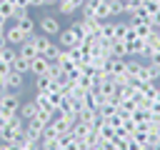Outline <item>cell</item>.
I'll return each instance as SVG.
<instances>
[{
  "instance_id": "6",
  "label": "cell",
  "mask_w": 160,
  "mask_h": 150,
  "mask_svg": "<svg viewBox=\"0 0 160 150\" xmlns=\"http://www.w3.org/2000/svg\"><path fill=\"white\" fill-rule=\"evenodd\" d=\"M5 85H8V90H12V92H22V88H25V75L18 72V70H10V72L5 75Z\"/></svg>"
},
{
  "instance_id": "25",
  "label": "cell",
  "mask_w": 160,
  "mask_h": 150,
  "mask_svg": "<svg viewBox=\"0 0 160 150\" xmlns=\"http://www.w3.org/2000/svg\"><path fill=\"white\" fill-rule=\"evenodd\" d=\"M125 150H148V145L138 142L135 138H128V140H125Z\"/></svg>"
},
{
  "instance_id": "13",
  "label": "cell",
  "mask_w": 160,
  "mask_h": 150,
  "mask_svg": "<svg viewBox=\"0 0 160 150\" xmlns=\"http://www.w3.org/2000/svg\"><path fill=\"white\" fill-rule=\"evenodd\" d=\"M60 148H62V150H85V148H82V142H80L72 132H68V135H62V138H60Z\"/></svg>"
},
{
  "instance_id": "4",
  "label": "cell",
  "mask_w": 160,
  "mask_h": 150,
  "mask_svg": "<svg viewBox=\"0 0 160 150\" xmlns=\"http://www.w3.org/2000/svg\"><path fill=\"white\" fill-rule=\"evenodd\" d=\"M5 40H8V45H12V48H18L20 42H25L28 40V35H25V30L18 25V22H8V28H5Z\"/></svg>"
},
{
  "instance_id": "26",
  "label": "cell",
  "mask_w": 160,
  "mask_h": 150,
  "mask_svg": "<svg viewBox=\"0 0 160 150\" xmlns=\"http://www.w3.org/2000/svg\"><path fill=\"white\" fill-rule=\"evenodd\" d=\"M135 38H138V32H135V28L128 22V28H125V32H122V38H120V40H125V42H132Z\"/></svg>"
},
{
  "instance_id": "19",
  "label": "cell",
  "mask_w": 160,
  "mask_h": 150,
  "mask_svg": "<svg viewBox=\"0 0 160 150\" xmlns=\"http://www.w3.org/2000/svg\"><path fill=\"white\" fill-rule=\"evenodd\" d=\"M55 8H58V12H60V15H75V12H80L70 0H58V2H55Z\"/></svg>"
},
{
  "instance_id": "23",
  "label": "cell",
  "mask_w": 160,
  "mask_h": 150,
  "mask_svg": "<svg viewBox=\"0 0 160 150\" xmlns=\"http://www.w3.org/2000/svg\"><path fill=\"white\" fill-rule=\"evenodd\" d=\"M12 12H15V5L8 2V0H0V15L8 18V20H12Z\"/></svg>"
},
{
  "instance_id": "11",
  "label": "cell",
  "mask_w": 160,
  "mask_h": 150,
  "mask_svg": "<svg viewBox=\"0 0 160 150\" xmlns=\"http://www.w3.org/2000/svg\"><path fill=\"white\" fill-rule=\"evenodd\" d=\"M12 22H18V25L25 30V35H28V38L38 32V20H35L32 15H28V18H20V20H12Z\"/></svg>"
},
{
  "instance_id": "21",
  "label": "cell",
  "mask_w": 160,
  "mask_h": 150,
  "mask_svg": "<svg viewBox=\"0 0 160 150\" xmlns=\"http://www.w3.org/2000/svg\"><path fill=\"white\" fill-rule=\"evenodd\" d=\"M10 68L18 70V72H22V75H30V60H25V58H20V55H18V60H15Z\"/></svg>"
},
{
  "instance_id": "3",
  "label": "cell",
  "mask_w": 160,
  "mask_h": 150,
  "mask_svg": "<svg viewBox=\"0 0 160 150\" xmlns=\"http://www.w3.org/2000/svg\"><path fill=\"white\" fill-rule=\"evenodd\" d=\"M60 18L58 15H42L40 20H38V32H42V35H48V38H58L60 35Z\"/></svg>"
},
{
  "instance_id": "20",
  "label": "cell",
  "mask_w": 160,
  "mask_h": 150,
  "mask_svg": "<svg viewBox=\"0 0 160 150\" xmlns=\"http://www.w3.org/2000/svg\"><path fill=\"white\" fill-rule=\"evenodd\" d=\"M128 22H130V20H128ZM130 25H132V22H130ZM132 28H135L138 38H142V40H145V38H148V35H150V32L155 30V28H152L150 22H138V25H132Z\"/></svg>"
},
{
  "instance_id": "27",
  "label": "cell",
  "mask_w": 160,
  "mask_h": 150,
  "mask_svg": "<svg viewBox=\"0 0 160 150\" xmlns=\"http://www.w3.org/2000/svg\"><path fill=\"white\" fill-rule=\"evenodd\" d=\"M115 138H118V140H122V142H125V140H128V138H132V132H130V130H128V128H125V125H120V128H115Z\"/></svg>"
},
{
  "instance_id": "15",
  "label": "cell",
  "mask_w": 160,
  "mask_h": 150,
  "mask_svg": "<svg viewBox=\"0 0 160 150\" xmlns=\"http://www.w3.org/2000/svg\"><path fill=\"white\" fill-rule=\"evenodd\" d=\"M110 55H112V58H128V42L120 40V38L112 40V42H110Z\"/></svg>"
},
{
  "instance_id": "5",
  "label": "cell",
  "mask_w": 160,
  "mask_h": 150,
  "mask_svg": "<svg viewBox=\"0 0 160 150\" xmlns=\"http://www.w3.org/2000/svg\"><path fill=\"white\" fill-rule=\"evenodd\" d=\"M50 60L48 58H42V55H38V58H32L30 60V75L32 78H40V75H48L50 72Z\"/></svg>"
},
{
  "instance_id": "17",
  "label": "cell",
  "mask_w": 160,
  "mask_h": 150,
  "mask_svg": "<svg viewBox=\"0 0 160 150\" xmlns=\"http://www.w3.org/2000/svg\"><path fill=\"white\" fill-rule=\"evenodd\" d=\"M70 28L78 32V38H80V40H85V38L90 35V32H88V22H85V18H80V20H72V22H70Z\"/></svg>"
},
{
  "instance_id": "10",
  "label": "cell",
  "mask_w": 160,
  "mask_h": 150,
  "mask_svg": "<svg viewBox=\"0 0 160 150\" xmlns=\"http://www.w3.org/2000/svg\"><path fill=\"white\" fill-rule=\"evenodd\" d=\"M100 38L105 40H118V20H105L102 22V30H100Z\"/></svg>"
},
{
  "instance_id": "2",
  "label": "cell",
  "mask_w": 160,
  "mask_h": 150,
  "mask_svg": "<svg viewBox=\"0 0 160 150\" xmlns=\"http://www.w3.org/2000/svg\"><path fill=\"white\" fill-rule=\"evenodd\" d=\"M0 112L8 115V118L18 115V112H20V92L8 90L5 95H0Z\"/></svg>"
},
{
  "instance_id": "24",
  "label": "cell",
  "mask_w": 160,
  "mask_h": 150,
  "mask_svg": "<svg viewBox=\"0 0 160 150\" xmlns=\"http://www.w3.org/2000/svg\"><path fill=\"white\" fill-rule=\"evenodd\" d=\"M148 80H160V65H155V62H150L148 60Z\"/></svg>"
},
{
  "instance_id": "8",
  "label": "cell",
  "mask_w": 160,
  "mask_h": 150,
  "mask_svg": "<svg viewBox=\"0 0 160 150\" xmlns=\"http://www.w3.org/2000/svg\"><path fill=\"white\" fill-rule=\"evenodd\" d=\"M18 55H20V58H25V60H32V58H38L40 52H38L35 42H32L30 38H28L25 42H20V45H18Z\"/></svg>"
},
{
  "instance_id": "28",
  "label": "cell",
  "mask_w": 160,
  "mask_h": 150,
  "mask_svg": "<svg viewBox=\"0 0 160 150\" xmlns=\"http://www.w3.org/2000/svg\"><path fill=\"white\" fill-rule=\"evenodd\" d=\"M58 0H30V8H48V5H55Z\"/></svg>"
},
{
  "instance_id": "29",
  "label": "cell",
  "mask_w": 160,
  "mask_h": 150,
  "mask_svg": "<svg viewBox=\"0 0 160 150\" xmlns=\"http://www.w3.org/2000/svg\"><path fill=\"white\" fill-rule=\"evenodd\" d=\"M8 92V85H5V78H0V95Z\"/></svg>"
},
{
  "instance_id": "31",
  "label": "cell",
  "mask_w": 160,
  "mask_h": 150,
  "mask_svg": "<svg viewBox=\"0 0 160 150\" xmlns=\"http://www.w3.org/2000/svg\"><path fill=\"white\" fill-rule=\"evenodd\" d=\"M70 2H72V5H75V8H78V10H80V8H82V2H85V0H70Z\"/></svg>"
},
{
  "instance_id": "18",
  "label": "cell",
  "mask_w": 160,
  "mask_h": 150,
  "mask_svg": "<svg viewBox=\"0 0 160 150\" xmlns=\"http://www.w3.org/2000/svg\"><path fill=\"white\" fill-rule=\"evenodd\" d=\"M60 52H62V48H60V45H58V42L52 40V42L48 45V50L42 52V58H48L50 62H58V58H60Z\"/></svg>"
},
{
  "instance_id": "14",
  "label": "cell",
  "mask_w": 160,
  "mask_h": 150,
  "mask_svg": "<svg viewBox=\"0 0 160 150\" xmlns=\"http://www.w3.org/2000/svg\"><path fill=\"white\" fill-rule=\"evenodd\" d=\"M95 18L98 20H112V12H110V2L108 0H98V5H95Z\"/></svg>"
},
{
  "instance_id": "22",
  "label": "cell",
  "mask_w": 160,
  "mask_h": 150,
  "mask_svg": "<svg viewBox=\"0 0 160 150\" xmlns=\"http://www.w3.org/2000/svg\"><path fill=\"white\" fill-rule=\"evenodd\" d=\"M40 150H62L60 148V138H42L40 140Z\"/></svg>"
},
{
  "instance_id": "12",
  "label": "cell",
  "mask_w": 160,
  "mask_h": 150,
  "mask_svg": "<svg viewBox=\"0 0 160 150\" xmlns=\"http://www.w3.org/2000/svg\"><path fill=\"white\" fill-rule=\"evenodd\" d=\"M25 122L28 120H32L35 115H38V105H35V100H28V102H20V112H18Z\"/></svg>"
},
{
  "instance_id": "7",
  "label": "cell",
  "mask_w": 160,
  "mask_h": 150,
  "mask_svg": "<svg viewBox=\"0 0 160 150\" xmlns=\"http://www.w3.org/2000/svg\"><path fill=\"white\" fill-rule=\"evenodd\" d=\"M78 42H80V38H78V32H75L70 25L60 30V35H58V45H60V48H72V45H78Z\"/></svg>"
},
{
  "instance_id": "30",
  "label": "cell",
  "mask_w": 160,
  "mask_h": 150,
  "mask_svg": "<svg viewBox=\"0 0 160 150\" xmlns=\"http://www.w3.org/2000/svg\"><path fill=\"white\" fill-rule=\"evenodd\" d=\"M5 125H8V115H2V112H0V130H2Z\"/></svg>"
},
{
  "instance_id": "9",
  "label": "cell",
  "mask_w": 160,
  "mask_h": 150,
  "mask_svg": "<svg viewBox=\"0 0 160 150\" xmlns=\"http://www.w3.org/2000/svg\"><path fill=\"white\" fill-rule=\"evenodd\" d=\"M128 58H142L145 60V40L135 38L132 42H128Z\"/></svg>"
},
{
  "instance_id": "16",
  "label": "cell",
  "mask_w": 160,
  "mask_h": 150,
  "mask_svg": "<svg viewBox=\"0 0 160 150\" xmlns=\"http://www.w3.org/2000/svg\"><path fill=\"white\" fill-rule=\"evenodd\" d=\"M95 132L100 135V140H102V142H110V140L115 138V128H112V125H108L105 120H102V122L95 128Z\"/></svg>"
},
{
  "instance_id": "1",
  "label": "cell",
  "mask_w": 160,
  "mask_h": 150,
  "mask_svg": "<svg viewBox=\"0 0 160 150\" xmlns=\"http://www.w3.org/2000/svg\"><path fill=\"white\" fill-rule=\"evenodd\" d=\"M25 135V120L20 115L8 118V125L0 130V142H20Z\"/></svg>"
}]
</instances>
